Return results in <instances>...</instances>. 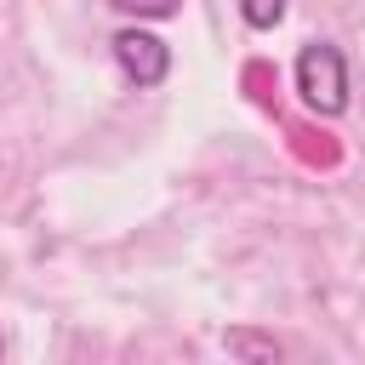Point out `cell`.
Wrapping results in <instances>:
<instances>
[{
  "instance_id": "cell-6",
  "label": "cell",
  "mask_w": 365,
  "mask_h": 365,
  "mask_svg": "<svg viewBox=\"0 0 365 365\" xmlns=\"http://www.w3.org/2000/svg\"><path fill=\"white\" fill-rule=\"evenodd\" d=\"M0 354H6V342H0Z\"/></svg>"
},
{
  "instance_id": "cell-3",
  "label": "cell",
  "mask_w": 365,
  "mask_h": 365,
  "mask_svg": "<svg viewBox=\"0 0 365 365\" xmlns=\"http://www.w3.org/2000/svg\"><path fill=\"white\" fill-rule=\"evenodd\" d=\"M240 11H245L251 29H274L285 17V0H240Z\"/></svg>"
},
{
  "instance_id": "cell-2",
  "label": "cell",
  "mask_w": 365,
  "mask_h": 365,
  "mask_svg": "<svg viewBox=\"0 0 365 365\" xmlns=\"http://www.w3.org/2000/svg\"><path fill=\"white\" fill-rule=\"evenodd\" d=\"M114 63H120V74H125L131 86H160L165 68H171V51H165V40L148 34V29H120V34H114Z\"/></svg>"
},
{
  "instance_id": "cell-1",
  "label": "cell",
  "mask_w": 365,
  "mask_h": 365,
  "mask_svg": "<svg viewBox=\"0 0 365 365\" xmlns=\"http://www.w3.org/2000/svg\"><path fill=\"white\" fill-rule=\"evenodd\" d=\"M297 97L314 114H342L348 108V63H342L336 46H325V40L302 46V57H297Z\"/></svg>"
},
{
  "instance_id": "cell-4",
  "label": "cell",
  "mask_w": 365,
  "mask_h": 365,
  "mask_svg": "<svg viewBox=\"0 0 365 365\" xmlns=\"http://www.w3.org/2000/svg\"><path fill=\"white\" fill-rule=\"evenodd\" d=\"M114 11H125V17H171L182 0H108Z\"/></svg>"
},
{
  "instance_id": "cell-5",
  "label": "cell",
  "mask_w": 365,
  "mask_h": 365,
  "mask_svg": "<svg viewBox=\"0 0 365 365\" xmlns=\"http://www.w3.org/2000/svg\"><path fill=\"white\" fill-rule=\"evenodd\" d=\"M228 348L234 354H251V359H279V342H262V336H245V331H234Z\"/></svg>"
}]
</instances>
